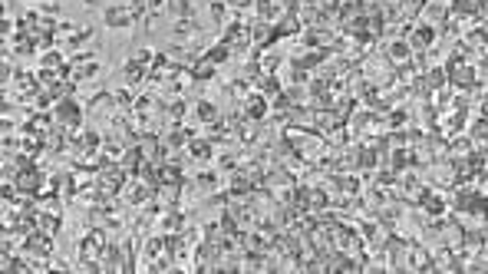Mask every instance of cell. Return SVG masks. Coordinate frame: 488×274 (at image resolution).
<instances>
[{
    "instance_id": "obj_1",
    "label": "cell",
    "mask_w": 488,
    "mask_h": 274,
    "mask_svg": "<svg viewBox=\"0 0 488 274\" xmlns=\"http://www.w3.org/2000/svg\"><path fill=\"white\" fill-rule=\"evenodd\" d=\"M57 119L66 122V126H76V122H80V109H76V103L60 99V103H57Z\"/></svg>"
},
{
    "instance_id": "obj_2",
    "label": "cell",
    "mask_w": 488,
    "mask_h": 274,
    "mask_svg": "<svg viewBox=\"0 0 488 274\" xmlns=\"http://www.w3.org/2000/svg\"><path fill=\"white\" fill-rule=\"evenodd\" d=\"M168 10L175 13V17H185L192 7H188V0H168Z\"/></svg>"
},
{
    "instance_id": "obj_3",
    "label": "cell",
    "mask_w": 488,
    "mask_h": 274,
    "mask_svg": "<svg viewBox=\"0 0 488 274\" xmlns=\"http://www.w3.org/2000/svg\"><path fill=\"white\" fill-rule=\"evenodd\" d=\"M248 116H254V119H257V116H264V99H257V96L248 99Z\"/></svg>"
},
{
    "instance_id": "obj_4",
    "label": "cell",
    "mask_w": 488,
    "mask_h": 274,
    "mask_svg": "<svg viewBox=\"0 0 488 274\" xmlns=\"http://www.w3.org/2000/svg\"><path fill=\"white\" fill-rule=\"evenodd\" d=\"M198 116H201V119H208V122L215 119V109H211V103H198Z\"/></svg>"
}]
</instances>
